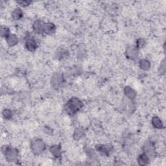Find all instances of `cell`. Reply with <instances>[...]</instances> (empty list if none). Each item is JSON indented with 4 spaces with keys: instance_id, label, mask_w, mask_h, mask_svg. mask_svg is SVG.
I'll return each mask as SVG.
<instances>
[{
    "instance_id": "1",
    "label": "cell",
    "mask_w": 166,
    "mask_h": 166,
    "mask_svg": "<svg viewBox=\"0 0 166 166\" xmlns=\"http://www.w3.org/2000/svg\"><path fill=\"white\" fill-rule=\"evenodd\" d=\"M83 106V103L76 97H72L66 105V110L68 114L74 115L78 112Z\"/></svg>"
},
{
    "instance_id": "2",
    "label": "cell",
    "mask_w": 166,
    "mask_h": 166,
    "mask_svg": "<svg viewBox=\"0 0 166 166\" xmlns=\"http://www.w3.org/2000/svg\"><path fill=\"white\" fill-rule=\"evenodd\" d=\"M30 147L32 152L36 155L42 153L46 148L44 141L40 138L32 139L31 141Z\"/></svg>"
},
{
    "instance_id": "3",
    "label": "cell",
    "mask_w": 166,
    "mask_h": 166,
    "mask_svg": "<svg viewBox=\"0 0 166 166\" xmlns=\"http://www.w3.org/2000/svg\"><path fill=\"white\" fill-rule=\"evenodd\" d=\"M2 152L8 162H16L17 160L18 153L16 149L9 147L4 146L2 147Z\"/></svg>"
},
{
    "instance_id": "4",
    "label": "cell",
    "mask_w": 166,
    "mask_h": 166,
    "mask_svg": "<svg viewBox=\"0 0 166 166\" xmlns=\"http://www.w3.org/2000/svg\"><path fill=\"white\" fill-rule=\"evenodd\" d=\"M63 82V77L61 74L55 73L51 77V87L55 90L59 89Z\"/></svg>"
},
{
    "instance_id": "5",
    "label": "cell",
    "mask_w": 166,
    "mask_h": 166,
    "mask_svg": "<svg viewBox=\"0 0 166 166\" xmlns=\"http://www.w3.org/2000/svg\"><path fill=\"white\" fill-rule=\"evenodd\" d=\"M144 151L149 158L154 157L156 154V149L152 142H147L144 145Z\"/></svg>"
},
{
    "instance_id": "6",
    "label": "cell",
    "mask_w": 166,
    "mask_h": 166,
    "mask_svg": "<svg viewBox=\"0 0 166 166\" xmlns=\"http://www.w3.org/2000/svg\"><path fill=\"white\" fill-rule=\"evenodd\" d=\"M138 49L135 46H130L127 48L125 51V56L130 60H136L138 57Z\"/></svg>"
},
{
    "instance_id": "7",
    "label": "cell",
    "mask_w": 166,
    "mask_h": 166,
    "mask_svg": "<svg viewBox=\"0 0 166 166\" xmlns=\"http://www.w3.org/2000/svg\"><path fill=\"white\" fill-rule=\"evenodd\" d=\"M112 145L110 144H99L95 145L96 150L101 154L109 156L112 150Z\"/></svg>"
},
{
    "instance_id": "8",
    "label": "cell",
    "mask_w": 166,
    "mask_h": 166,
    "mask_svg": "<svg viewBox=\"0 0 166 166\" xmlns=\"http://www.w3.org/2000/svg\"><path fill=\"white\" fill-rule=\"evenodd\" d=\"M26 47L27 49L29 51H35L37 47H38V44L37 42L35 39L31 38H28L26 42Z\"/></svg>"
},
{
    "instance_id": "9",
    "label": "cell",
    "mask_w": 166,
    "mask_h": 166,
    "mask_svg": "<svg viewBox=\"0 0 166 166\" xmlns=\"http://www.w3.org/2000/svg\"><path fill=\"white\" fill-rule=\"evenodd\" d=\"M44 25L45 23H44L42 20H36L32 25V29L35 32L38 33V34H41L42 32H44Z\"/></svg>"
},
{
    "instance_id": "10",
    "label": "cell",
    "mask_w": 166,
    "mask_h": 166,
    "mask_svg": "<svg viewBox=\"0 0 166 166\" xmlns=\"http://www.w3.org/2000/svg\"><path fill=\"white\" fill-rule=\"evenodd\" d=\"M50 151L51 154L55 158H59L61 157L62 154V149L61 147L59 145H53L50 147Z\"/></svg>"
},
{
    "instance_id": "11",
    "label": "cell",
    "mask_w": 166,
    "mask_h": 166,
    "mask_svg": "<svg viewBox=\"0 0 166 166\" xmlns=\"http://www.w3.org/2000/svg\"><path fill=\"white\" fill-rule=\"evenodd\" d=\"M56 31V26L55 24L51 22H48L45 23L44 32L47 35H52Z\"/></svg>"
},
{
    "instance_id": "12",
    "label": "cell",
    "mask_w": 166,
    "mask_h": 166,
    "mask_svg": "<svg viewBox=\"0 0 166 166\" xmlns=\"http://www.w3.org/2000/svg\"><path fill=\"white\" fill-rule=\"evenodd\" d=\"M124 94L130 99H133L136 96V92L130 86H125L124 88Z\"/></svg>"
},
{
    "instance_id": "13",
    "label": "cell",
    "mask_w": 166,
    "mask_h": 166,
    "mask_svg": "<svg viewBox=\"0 0 166 166\" xmlns=\"http://www.w3.org/2000/svg\"><path fill=\"white\" fill-rule=\"evenodd\" d=\"M7 44L10 47L16 46L18 42V37L14 34H10L7 38H5Z\"/></svg>"
},
{
    "instance_id": "14",
    "label": "cell",
    "mask_w": 166,
    "mask_h": 166,
    "mask_svg": "<svg viewBox=\"0 0 166 166\" xmlns=\"http://www.w3.org/2000/svg\"><path fill=\"white\" fill-rule=\"evenodd\" d=\"M151 123L153 126L157 129H161L164 127V124L160 118L154 116L151 120Z\"/></svg>"
},
{
    "instance_id": "15",
    "label": "cell",
    "mask_w": 166,
    "mask_h": 166,
    "mask_svg": "<svg viewBox=\"0 0 166 166\" xmlns=\"http://www.w3.org/2000/svg\"><path fill=\"white\" fill-rule=\"evenodd\" d=\"M138 163L139 165H146L149 164V158L145 154L143 153L142 154L139 155V156L138 157Z\"/></svg>"
},
{
    "instance_id": "16",
    "label": "cell",
    "mask_w": 166,
    "mask_h": 166,
    "mask_svg": "<svg viewBox=\"0 0 166 166\" xmlns=\"http://www.w3.org/2000/svg\"><path fill=\"white\" fill-rule=\"evenodd\" d=\"M139 66L142 70L147 71L151 68V62L147 59H142L139 62Z\"/></svg>"
},
{
    "instance_id": "17",
    "label": "cell",
    "mask_w": 166,
    "mask_h": 166,
    "mask_svg": "<svg viewBox=\"0 0 166 166\" xmlns=\"http://www.w3.org/2000/svg\"><path fill=\"white\" fill-rule=\"evenodd\" d=\"M11 16H12V18L14 20H18L22 18L23 12L20 9L17 8V9H15L13 10V11L12 12Z\"/></svg>"
},
{
    "instance_id": "18",
    "label": "cell",
    "mask_w": 166,
    "mask_h": 166,
    "mask_svg": "<svg viewBox=\"0 0 166 166\" xmlns=\"http://www.w3.org/2000/svg\"><path fill=\"white\" fill-rule=\"evenodd\" d=\"M84 134V130L81 128H77L73 132V138L75 140H79L83 137Z\"/></svg>"
},
{
    "instance_id": "19",
    "label": "cell",
    "mask_w": 166,
    "mask_h": 166,
    "mask_svg": "<svg viewBox=\"0 0 166 166\" xmlns=\"http://www.w3.org/2000/svg\"><path fill=\"white\" fill-rule=\"evenodd\" d=\"M68 56V51L65 49H59L56 52V56L59 59H63Z\"/></svg>"
},
{
    "instance_id": "20",
    "label": "cell",
    "mask_w": 166,
    "mask_h": 166,
    "mask_svg": "<svg viewBox=\"0 0 166 166\" xmlns=\"http://www.w3.org/2000/svg\"><path fill=\"white\" fill-rule=\"evenodd\" d=\"M0 32H1L2 37H5V38H7L11 34L9 29L5 26L1 27V31H0Z\"/></svg>"
},
{
    "instance_id": "21",
    "label": "cell",
    "mask_w": 166,
    "mask_h": 166,
    "mask_svg": "<svg viewBox=\"0 0 166 166\" xmlns=\"http://www.w3.org/2000/svg\"><path fill=\"white\" fill-rule=\"evenodd\" d=\"M12 112L11 110L9 109H5L3 111H2V115L3 117L6 119V120H10L12 117Z\"/></svg>"
},
{
    "instance_id": "22",
    "label": "cell",
    "mask_w": 166,
    "mask_h": 166,
    "mask_svg": "<svg viewBox=\"0 0 166 166\" xmlns=\"http://www.w3.org/2000/svg\"><path fill=\"white\" fill-rule=\"evenodd\" d=\"M145 40L143 38H139L136 40V47L138 49H140V48H142L145 46Z\"/></svg>"
},
{
    "instance_id": "23",
    "label": "cell",
    "mask_w": 166,
    "mask_h": 166,
    "mask_svg": "<svg viewBox=\"0 0 166 166\" xmlns=\"http://www.w3.org/2000/svg\"><path fill=\"white\" fill-rule=\"evenodd\" d=\"M17 3H18L19 5L25 7H27V6L29 5L31 3V2H29V1H18V2H17Z\"/></svg>"
},
{
    "instance_id": "24",
    "label": "cell",
    "mask_w": 166,
    "mask_h": 166,
    "mask_svg": "<svg viewBox=\"0 0 166 166\" xmlns=\"http://www.w3.org/2000/svg\"><path fill=\"white\" fill-rule=\"evenodd\" d=\"M165 61L164 60L162 62V63H161V64H160V68H159V70H160V72L161 73H165Z\"/></svg>"
}]
</instances>
